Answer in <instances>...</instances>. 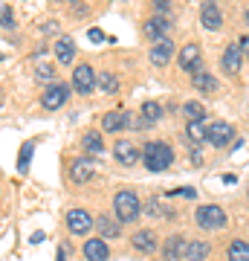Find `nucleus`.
Returning a JSON list of instances; mask_svg holds the SVG:
<instances>
[{"label":"nucleus","mask_w":249,"mask_h":261,"mask_svg":"<svg viewBox=\"0 0 249 261\" xmlns=\"http://www.w3.org/2000/svg\"><path fill=\"white\" fill-rule=\"evenodd\" d=\"M58 261H67V258H64V247H61V250H58Z\"/></svg>","instance_id":"nucleus-38"},{"label":"nucleus","mask_w":249,"mask_h":261,"mask_svg":"<svg viewBox=\"0 0 249 261\" xmlns=\"http://www.w3.org/2000/svg\"><path fill=\"white\" fill-rule=\"evenodd\" d=\"M246 20H249V15H246Z\"/></svg>","instance_id":"nucleus-39"},{"label":"nucleus","mask_w":249,"mask_h":261,"mask_svg":"<svg viewBox=\"0 0 249 261\" xmlns=\"http://www.w3.org/2000/svg\"><path fill=\"white\" fill-rule=\"evenodd\" d=\"M168 195H180V197H194L197 192L194 189H177V192H168Z\"/></svg>","instance_id":"nucleus-35"},{"label":"nucleus","mask_w":249,"mask_h":261,"mask_svg":"<svg viewBox=\"0 0 249 261\" xmlns=\"http://www.w3.org/2000/svg\"><path fill=\"white\" fill-rule=\"evenodd\" d=\"M200 20H203L206 29H212V32H217V29L223 27V15H220V6H217V0H206L203 9H200Z\"/></svg>","instance_id":"nucleus-12"},{"label":"nucleus","mask_w":249,"mask_h":261,"mask_svg":"<svg viewBox=\"0 0 249 261\" xmlns=\"http://www.w3.org/2000/svg\"><path fill=\"white\" fill-rule=\"evenodd\" d=\"M159 116H162V108H159L157 102H145L142 111H139V119L133 122V125H136V128H148V125L159 122Z\"/></svg>","instance_id":"nucleus-18"},{"label":"nucleus","mask_w":249,"mask_h":261,"mask_svg":"<svg viewBox=\"0 0 249 261\" xmlns=\"http://www.w3.org/2000/svg\"><path fill=\"white\" fill-rule=\"evenodd\" d=\"M191 163H194V166H203V151H200V148L191 151Z\"/></svg>","instance_id":"nucleus-34"},{"label":"nucleus","mask_w":249,"mask_h":261,"mask_svg":"<svg viewBox=\"0 0 249 261\" xmlns=\"http://www.w3.org/2000/svg\"><path fill=\"white\" fill-rule=\"evenodd\" d=\"M32 151H35V145H32V142H26V145L20 148V160H18L20 171H26V168H29V157H32Z\"/></svg>","instance_id":"nucleus-30"},{"label":"nucleus","mask_w":249,"mask_h":261,"mask_svg":"<svg viewBox=\"0 0 249 261\" xmlns=\"http://www.w3.org/2000/svg\"><path fill=\"white\" fill-rule=\"evenodd\" d=\"M87 38H90V41H96V44H99V41H104V38H107V35H104L102 29L90 27V29H87Z\"/></svg>","instance_id":"nucleus-32"},{"label":"nucleus","mask_w":249,"mask_h":261,"mask_svg":"<svg viewBox=\"0 0 249 261\" xmlns=\"http://www.w3.org/2000/svg\"><path fill=\"white\" fill-rule=\"evenodd\" d=\"M0 27L15 29V20H12V9L6 6V3H0Z\"/></svg>","instance_id":"nucleus-31"},{"label":"nucleus","mask_w":249,"mask_h":261,"mask_svg":"<svg viewBox=\"0 0 249 261\" xmlns=\"http://www.w3.org/2000/svg\"><path fill=\"white\" fill-rule=\"evenodd\" d=\"M113 157L119 160L122 166H133V163L139 160V148L130 140H119L116 142V148H113Z\"/></svg>","instance_id":"nucleus-14"},{"label":"nucleus","mask_w":249,"mask_h":261,"mask_svg":"<svg viewBox=\"0 0 249 261\" xmlns=\"http://www.w3.org/2000/svg\"><path fill=\"white\" fill-rule=\"evenodd\" d=\"M232 140H235V128H232L229 122H212L209 125V142H212L214 148H226Z\"/></svg>","instance_id":"nucleus-10"},{"label":"nucleus","mask_w":249,"mask_h":261,"mask_svg":"<svg viewBox=\"0 0 249 261\" xmlns=\"http://www.w3.org/2000/svg\"><path fill=\"white\" fill-rule=\"evenodd\" d=\"M96 87L102 93H119V79L113 73H107V70H102V73H96Z\"/></svg>","instance_id":"nucleus-24"},{"label":"nucleus","mask_w":249,"mask_h":261,"mask_svg":"<svg viewBox=\"0 0 249 261\" xmlns=\"http://www.w3.org/2000/svg\"><path fill=\"white\" fill-rule=\"evenodd\" d=\"M154 9H157V15H162V12L168 15V9H171V0H154Z\"/></svg>","instance_id":"nucleus-33"},{"label":"nucleus","mask_w":249,"mask_h":261,"mask_svg":"<svg viewBox=\"0 0 249 261\" xmlns=\"http://www.w3.org/2000/svg\"><path fill=\"white\" fill-rule=\"evenodd\" d=\"M240 58H243V49H240V44H229V47L223 49V58H220V67L223 73L235 75L240 70Z\"/></svg>","instance_id":"nucleus-13"},{"label":"nucleus","mask_w":249,"mask_h":261,"mask_svg":"<svg viewBox=\"0 0 249 261\" xmlns=\"http://www.w3.org/2000/svg\"><path fill=\"white\" fill-rule=\"evenodd\" d=\"M229 261H249V241H232L229 244Z\"/></svg>","instance_id":"nucleus-26"},{"label":"nucleus","mask_w":249,"mask_h":261,"mask_svg":"<svg viewBox=\"0 0 249 261\" xmlns=\"http://www.w3.org/2000/svg\"><path fill=\"white\" fill-rule=\"evenodd\" d=\"M56 58L61 61V64H73V58H75L73 38H58L56 41Z\"/></svg>","instance_id":"nucleus-22"},{"label":"nucleus","mask_w":249,"mask_h":261,"mask_svg":"<svg viewBox=\"0 0 249 261\" xmlns=\"http://www.w3.org/2000/svg\"><path fill=\"white\" fill-rule=\"evenodd\" d=\"M191 84H194V90H200V93H214L217 90V79L209 70H197L191 75Z\"/></svg>","instance_id":"nucleus-20"},{"label":"nucleus","mask_w":249,"mask_h":261,"mask_svg":"<svg viewBox=\"0 0 249 261\" xmlns=\"http://www.w3.org/2000/svg\"><path fill=\"white\" fill-rule=\"evenodd\" d=\"M180 67H183L185 73H197V70H203V56H200V47L197 44H185L183 49H180Z\"/></svg>","instance_id":"nucleus-7"},{"label":"nucleus","mask_w":249,"mask_h":261,"mask_svg":"<svg viewBox=\"0 0 249 261\" xmlns=\"http://www.w3.org/2000/svg\"><path fill=\"white\" fill-rule=\"evenodd\" d=\"M185 247H188V241H185L183 235H171V238H165L162 255L168 261H180V258H185Z\"/></svg>","instance_id":"nucleus-15"},{"label":"nucleus","mask_w":249,"mask_h":261,"mask_svg":"<svg viewBox=\"0 0 249 261\" xmlns=\"http://www.w3.org/2000/svg\"><path fill=\"white\" fill-rule=\"evenodd\" d=\"M142 163H145L148 171H165V168L174 163V151H171V145H165V142L151 140V142H145V148H142Z\"/></svg>","instance_id":"nucleus-1"},{"label":"nucleus","mask_w":249,"mask_h":261,"mask_svg":"<svg viewBox=\"0 0 249 261\" xmlns=\"http://www.w3.org/2000/svg\"><path fill=\"white\" fill-rule=\"evenodd\" d=\"M194 221H197V226H200V229L212 232V229H223V226H226V212H223V206L206 203V206H197Z\"/></svg>","instance_id":"nucleus-3"},{"label":"nucleus","mask_w":249,"mask_h":261,"mask_svg":"<svg viewBox=\"0 0 249 261\" xmlns=\"http://www.w3.org/2000/svg\"><path fill=\"white\" fill-rule=\"evenodd\" d=\"M73 87H75V93H93L96 90V70H93L90 64H78L73 70Z\"/></svg>","instance_id":"nucleus-4"},{"label":"nucleus","mask_w":249,"mask_h":261,"mask_svg":"<svg viewBox=\"0 0 249 261\" xmlns=\"http://www.w3.org/2000/svg\"><path fill=\"white\" fill-rule=\"evenodd\" d=\"M81 145H84V151H87V154H96V157L104 151V140L99 137V134H84Z\"/></svg>","instance_id":"nucleus-28"},{"label":"nucleus","mask_w":249,"mask_h":261,"mask_svg":"<svg viewBox=\"0 0 249 261\" xmlns=\"http://www.w3.org/2000/svg\"><path fill=\"white\" fill-rule=\"evenodd\" d=\"M67 96H70V87L67 84H49L44 90V96H41V105H44L46 111H58L67 102Z\"/></svg>","instance_id":"nucleus-9"},{"label":"nucleus","mask_w":249,"mask_h":261,"mask_svg":"<svg viewBox=\"0 0 249 261\" xmlns=\"http://www.w3.org/2000/svg\"><path fill=\"white\" fill-rule=\"evenodd\" d=\"M185 142L194 145V148H200L203 142H209V125H206V122H188V128H185Z\"/></svg>","instance_id":"nucleus-16"},{"label":"nucleus","mask_w":249,"mask_h":261,"mask_svg":"<svg viewBox=\"0 0 249 261\" xmlns=\"http://www.w3.org/2000/svg\"><path fill=\"white\" fill-rule=\"evenodd\" d=\"M168 29H171V20L165 18V15H154L151 20H145V27H142V35L148 38V41H162V38H168Z\"/></svg>","instance_id":"nucleus-6"},{"label":"nucleus","mask_w":249,"mask_h":261,"mask_svg":"<svg viewBox=\"0 0 249 261\" xmlns=\"http://www.w3.org/2000/svg\"><path fill=\"white\" fill-rule=\"evenodd\" d=\"M96 229H99V232L104 235V238H119V221H110V218H107V215H99V218H96Z\"/></svg>","instance_id":"nucleus-25"},{"label":"nucleus","mask_w":249,"mask_h":261,"mask_svg":"<svg viewBox=\"0 0 249 261\" xmlns=\"http://www.w3.org/2000/svg\"><path fill=\"white\" fill-rule=\"evenodd\" d=\"M130 122V116L125 111H110V113H104V119H102V128L104 130H110V134H116V130H122L125 125Z\"/></svg>","instance_id":"nucleus-21"},{"label":"nucleus","mask_w":249,"mask_h":261,"mask_svg":"<svg viewBox=\"0 0 249 261\" xmlns=\"http://www.w3.org/2000/svg\"><path fill=\"white\" fill-rule=\"evenodd\" d=\"M240 49H243V56L249 58V35H243V38H240Z\"/></svg>","instance_id":"nucleus-37"},{"label":"nucleus","mask_w":249,"mask_h":261,"mask_svg":"<svg viewBox=\"0 0 249 261\" xmlns=\"http://www.w3.org/2000/svg\"><path fill=\"white\" fill-rule=\"evenodd\" d=\"M148 58H151L154 67H168V61L174 58V41H171V38L157 41V44L151 47V53H148Z\"/></svg>","instance_id":"nucleus-11"},{"label":"nucleus","mask_w":249,"mask_h":261,"mask_svg":"<svg viewBox=\"0 0 249 261\" xmlns=\"http://www.w3.org/2000/svg\"><path fill=\"white\" fill-rule=\"evenodd\" d=\"M93 174H96V160H93V157H78V160H73L70 177H73L75 186H84V183H87Z\"/></svg>","instance_id":"nucleus-8"},{"label":"nucleus","mask_w":249,"mask_h":261,"mask_svg":"<svg viewBox=\"0 0 249 261\" xmlns=\"http://www.w3.org/2000/svg\"><path fill=\"white\" fill-rule=\"evenodd\" d=\"M130 244H133L136 252H154L157 250V235L151 232V229H139V232L130 238Z\"/></svg>","instance_id":"nucleus-19"},{"label":"nucleus","mask_w":249,"mask_h":261,"mask_svg":"<svg viewBox=\"0 0 249 261\" xmlns=\"http://www.w3.org/2000/svg\"><path fill=\"white\" fill-rule=\"evenodd\" d=\"M84 258L87 261H107L110 258V250H107V244L102 238H90V241L84 244Z\"/></svg>","instance_id":"nucleus-17"},{"label":"nucleus","mask_w":249,"mask_h":261,"mask_svg":"<svg viewBox=\"0 0 249 261\" xmlns=\"http://www.w3.org/2000/svg\"><path fill=\"white\" fill-rule=\"evenodd\" d=\"M35 75L41 79V82H46V79H56V67H52V64H46V61H38Z\"/></svg>","instance_id":"nucleus-29"},{"label":"nucleus","mask_w":249,"mask_h":261,"mask_svg":"<svg viewBox=\"0 0 249 261\" xmlns=\"http://www.w3.org/2000/svg\"><path fill=\"white\" fill-rule=\"evenodd\" d=\"M183 113H185V119L188 122H206V108L200 102H185Z\"/></svg>","instance_id":"nucleus-27"},{"label":"nucleus","mask_w":249,"mask_h":261,"mask_svg":"<svg viewBox=\"0 0 249 261\" xmlns=\"http://www.w3.org/2000/svg\"><path fill=\"white\" fill-rule=\"evenodd\" d=\"M113 212H116V218H119L122 224L136 221L139 212H142V203H139L136 192H130V189H122V192H116V197H113Z\"/></svg>","instance_id":"nucleus-2"},{"label":"nucleus","mask_w":249,"mask_h":261,"mask_svg":"<svg viewBox=\"0 0 249 261\" xmlns=\"http://www.w3.org/2000/svg\"><path fill=\"white\" fill-rule=\"evenodd\" d=\"M209 252H212V247L206 241H188V247H185V261H206Z\"/></svg>","instance_id":"nucleus-23"},{"label":"nucleus","mask_w":249,"mask_h":261,"mask_svg":"<svg viewBox=\"0 0 249 261\" xmlns=\"http://www.w3.org/2000/svg\"><path fill=\"white\" fill-rule=\"evenodd\" d=\"M148 212H151V215H162V209H159V200H151V203H148Z\"/></svg>","instance_id":"nucleus-36"},{"label":"nucleus","mask_w":249,"mask_h":261,"mask_svg":"<svg viewBox=\"0 0 249 261\" xmlns=\"http://www.w3.org/2000/svg\"><path fill=\"white\" fill-rule=\"evenodd\" d=\"M93 215L90 212H84V209H70L67 212V226H70V232L73 235H87L93 229Z\"/></svg>","instance_id":"nucleus-5"}]
</instances>
